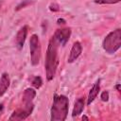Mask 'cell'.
I'll use <instances>...</instances> for the list:
<instances>
[{
  "label": "cell",
  "instance_id": "cell-1",
  "mask_svg": "<svg viewBox=\"0 0 121 121\" xmlns=\"http://www.w3.org/2000/svg\"><path fill=\"white\" fill-rule=\"evenodd\" d=\"M58 48L59 43L54 40L53 37L48 42L46 56H45V76L48 81L52 80L56 75L57 68L59 65V58H58Z\"/></svg>",
  "mask_w": 121,
  "mask_h": 121
},
{
  "label": "cell",
  "instance_id": "cell-2",
  "mask_svg": "<svg viewBox=\"0 0 121 121\" xmlns=\"http://www.w3.org/2000/svg\"><path fill=\"white\" fill-rule=\"evenodd\" d=\"M69 109L68 97L63 95H54L53 104L51 107L52 121H63L66 119Z\"/></svg>",
  "mask_w": 121,
  "mask_h": 121
},
{
  "label": "cell",
  "instance_id": "cell-3",
  "mask_svg": "<svg viewBox=\"0 0 121 121\" xmlns=\"http://www.w3.org/2000/svg\"><path fill=\"white\" fill-rule=\"evenodd\" d=\"M121 46V29L111 31L103 40L102 47L108 54H114Z\"/></svg>",
  "mask_w": 121,
  "mask_h": 121
},
{
  "label": "cell",
  "instance_id": "cell-4",
  "mask_svg": "<svg viewBox=\"0 0 121 121\" xmlns=\"http://www.w3.org/2000/svg\"><path fill=\"white\" fill-rule=\"evenodd\" d=\"M29 50H30V61L32 65H38L41 60L42 46L41 42L37 34H32L29 40Z\"/></svg>",
  "mask_w": 121,
  "mask_h": 121
},
{
  "label": "cell",
  "instance_id": "cell-5",
  "mask_svg": "<svg viewBox=\"0 0 121 121\" xmlns=\"http://www.w3.org/2000/svg\"><path fill=\"white\" fill-rule=\"evenodd\" d=\"M34 109V105H22L20 108L15 110L11 115L9 116V120H24L27 118L31 113Z\"/></svg>",
  "mask_w": 121,
  "mask_h": 121
},
{
  "label": "cell",
  "instance_id": "cell-6",
  "mask_svg": "<svg viewBox=\"0 0 121 121\" xmlns=\"http://www.w3.org/2000/svg\"><path fill=\"white\" fill-rule=\"evenodd\" d=\"M70 36H71V28L65 27V28L57 29L52 37L59 43V45L64 46L66 44V43L69 41Z\"/></svg>",
  "mask_w": 121,
  "mask_h": 121
},
{
  "label": "cell",
  "instance_id": "cell-7",
  "mask_svg": "<svg viewBox=\"0 0 121 121\" xmlns=\"http://www.w3.org/2000/svg\"><path fill=\"white\" fill-rule=\"evenodd\" d=\"M27 31H28V26L26 25L23 26L18 30V32L15 36V44H16L17 49L21 50L24 47V44H25V42H26V39L27 36Z\"/></svg>",
  "mask_w": 121,
  "mask_h": 121
},
{
  "label": "cell",
  "instance_id": "cell-8",
  "mask_svg": "<svg viewBox=\"0 0 121 121\" xmlns=\"http://www.w3.org/2000/svg\"><path fill=\"white\" fill-rule=\"evenodd\" d=\"M82 52V46H81V43L79 42H75L71 50H70V53H69V56H68V59H67V61L69 63H72L74 62L81 54Z\"/></svg>",
  "mask_w": 121,
  "mask_h": 121
},
{
  "label": "cell",
  "instance_id": "cell-9",
  "mask_svg": "<svg viewBox=\"0 0 121 121\" xmlns=\"http://www.w3.org/2000/svg\"><path fill=\"white\" fill-rule=\"evenodd\" d=\"M36 96V91L33 88H26L22 96V102L24 105H34L33 100Z\"/></svg>",
  "mask_w": 121,
  "mask_h": 121
},
{
  "label": "cell",
  "instance_id": "cell-10",
  "mask_svg": "<svg viewBox=\"0 0 121 121\" xmlns=\"http://www.w3.org/2000/svg\"><path fill=\"white\" fill-rule=\"evenodd\" d=\"M100 91V79H97L94 85L92 86L90 92H89V95H88V98H87V105H90L97 96L98 93Z\"/></svg>",
  "mask_w": 121,
  "mask_h": 121
},
{
  "label": "cell",
  "instance_id": "cell-11",
  "mask_svg": "<svg viewBox=\"0 0 121 121\" xmlns=\"http://www.w3.org/2000/svg\"><path fill=\"white\" fill-rule=\"evenodd\" d=\"M84 106H85V97L84 96H81L79 98H78L74 104V108H73V112H72V116L73 117H76L78 115H79L83 109H84Z\"/></svg>",
  "mask_w": 121,
  "mask_h": 121
},
{
  "label": "cell",
  "instance_id": "cell-12",
  "mask_svg": "<svg viewBox=\"0 0 121 121\" xmlns=\"http://www.w3.org/2000/svg\"><path fill=\"white\" fill-rule=\"evenodd\" d=\"M9 83H10V79H9V74L3 73L0 78V96L5 95V93L9 87Z\"/></svg>",
  "mask_w": 121,
  "mask_h": 121
},
{
  "label": "cell",
  "instance_id": "cell-13",
  "mask_svg": "<svg viewBox=\"0 0 121 121\" xmlns=\"http://www.w3.org/2000/svg\"><path fill=\"white\" fill-rule=\"evenodd\" d=\"M31 83H32V86H33L34 88L39 89V88H41V86L43 85V79H42V78H41L40 76H35V77L32 78Z\"/></svg>",
  "mask_w": 121,
  "mask_h": 121
},
{
  "label": "cell",
  "instance_id": "cell-14",
  "mask_svg": "<svg viewBox=\"0 0 121 121\" xmlns=\"http://www.w3.org/2000/svg\"><path fill=\"white\" fill-rule=\"evenodd\" d=\"M121 0H95V2L96 4H100V5H106V4H116L119 3Z\"/></svg>",
  "mask_w": 121,
  "mask_h": 121
},
{
  "label": "cell",
  "instance_id": "cell-15",
  "mask_svg": "<svg viewBox=\"0 0 121 121\" xmlns=\"http://www.w3.org/2000/svg\"><path fill=\"white\" fill-rule=\"evenodd\" d=\"M100 98H101V100L104 101V102L108 101V100H109V92H108V91L102 92V93H101V95H100Z\"/></svg>",
  "mask_w": 121,
  "mask_h": 121
},
{
  "label": "cell",
  "instance_id": "cell-16",
  "mask_svg": "<svg viewBox=\"0 0 121 121\" xmlns=\"http://www.w3.org/2000/svg\"><path fill=\"white\" fill-rule=\"evenodd\" d=\"M49 9L51 10V11H59L60 10V7H59V5H57V4H51L50 6H49Z\"/></svg>",
  "mask_w": 121,
  "mask_h": 121
},
{
  "label": "cell",
  "instance_id": "cell-17",
  "mask_svg": "<svg viewBox=\"0 0 121 121\" xmlns=\"http://www.w3.org/2000/svg\"><path fill=\"white\" fill-rule=\"evenodd\" d=\"M28 4H30V1H24V2H22L21 4H19L18 6H17V8H16V10H19L20 9H22V8H25L26 5H28Z\"/></svg>",
  "mask_w": 121,
  "mask_h": 121
},
{
  "label": "cell",
  "instance_id": "cell-18",
  "mask_svg": "<svg viewBox=\"0 0 121 121\" xmlns=\"http://www.w3.org/2000/svg\"><path fill=\"white\" fill-rule=\"evenodd\" d=\"M58 24H64L65 23V20L64 19H58Z\"/></svg>",
  "mask_w": 121,
  "mask_h": 121
},
{
  "label": "cell",
  "instance_id": "cell-19",
  "mask_svg": "<svg viewBox=\"0 0 121 121\" xmlns=\"http://www.w3.org/2000/svg\"><path fill=\"white\" fill-rule=\"evenodd\" d=\"M115 88H116V90H117V92H120V84H119V83L115 85Z\"/></svg>",
  "mask_w": 121,
  "mask_h": 121
},
{
  "label": "cell",
  "instance_id": "cell-20",
  "mask_svg": "<svg viewBox=\"0 0 121 121\" xmlns=\"http://www.w3.org/2000/svg\"><path fill=\"white\" fill-rule=\"evenodd\" d=\"M3 109H4L3 104H0V115H1V113H2V112H3Z\"/></svg>",
  "mask_w": 121,
  "mask_h": 121
},
{
  "label": "cell",
  "instance_id": "cell-21",
  "mask_svg": "<svg viewBox=\"0 0 121 121\" xmlns=\"http://www.w3.org/2000/svg\"><path fill=\"white\" fill-rule=\"evenodd\" d=\"M83 119H85V120H88L89 118H88L87 116H85V115H83V116H82V120H83Z\"/></svg>",
  "mask_w": 121,
  "mask_h": 121
}]
</instances>
